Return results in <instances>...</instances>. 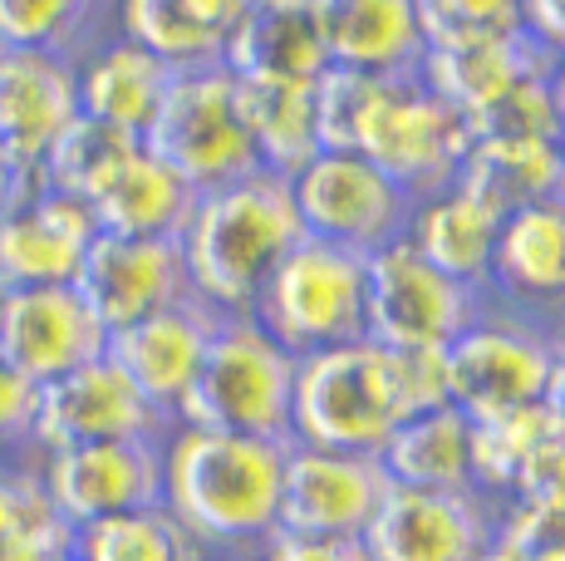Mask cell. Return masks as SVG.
<instances>
[{"instance_id": "cell-1", "label": "cell", "mask_w": 565, "mask_h": 561, "mask_svg": "<svg viewBox=\"0 0 565 561\" xmlns=\"http://www.w3.org/2000/svg\"><path fill=\"white\" fill-rule=\"evenodd\" d=\"M315 118H320V148H350L379 163L413 202L448 188L458 178L472 134L467 118L443 104L428 84L413 74H360L324 70L315 80Z\"/></svg>"}, {"instance_id": "cell-2", "label": "cell", "mask_w": 565, "mask_h": 561, "mask_svg": "<svg viewBox=\"0 0 565 561\" xmlns=\"http://www.w3.org/2000/svg\"><path fill=\"white\" fill-rule=\"evenodd\" d=\"M280 438L172 424L162 434V507L206 557H256L280 527Z\"/></svg>"}, {"instance_id": "cell-3", "label": "cell", "mask_w": 565, "mask_h": 561, "mask_svg": "<svg viewBox=\"0 0 565 561\" xmlns=\"http://www.w3.org/2000/svg\"><path fill=\"white\" fill-rule=\"evenodd\" d=\"M433 404H448L438 354H398L374 340H344L300 354L290 444L379 458L394 428Z\"/></svg>"}, {"instance_id": "cell-4", "label": "cell", "mask_w": 565, "mask_h": 561, "mask_svg": "<svg viewBox=\"0 0 565 561\" xmlns=\"http://www.w3.org/2000/svg\"><path fill=\"white\" fill-rule=\"evenodd\" d=\"M300 242L306 226L290 198V178L270 168L198 192L192 218L178 236L192 296L216 316H252L260 286Z\"/></svg>"}, {"instance_id": "cell-5", "label": "cell", "mask_w": 565, "mask_h": 561, "mask_svg": "<svg viewBox=\"0 0 565 561\" xmlns=\"http://www.w3.org/2000/svg\"><path fill=\"white\" fill-rule=\"evenodd\" d=\"M296 370L300 360L276 345L252 316H222L198 384L182 399L172 424L222 428L290 444V409H296Z\"/></svg>"}, {"instance_id": "cell-6", "label": "cell", "mask_w": 565, "mask_h": 561, "mask_svg": "<svg viewBox=\"0 0 565 561\" xmlns=\"http://www.w3.org/2000/svg\"><path fill=\"white\" fill-rule=\"evenodd\" d=\"M561 350L565 340L551 326L487 300L482 316L438 354L443 399L462 409L472 424H492V419L536 409L546 404Z\"/></svg>"}, {"instance_id": "cell-7", "label": "cell", "mask_w": 565, "mask_h": 561, "mask_svg": "<svg viewBox=\"0 0 565 561\" xmlns=\"http://www.w3.org/2000/svg\"><path fill=\"white\" fill-rule=\"evenodd\" d=\"M487 310V296L398 242L364 256V340L398 354H443Z\"/></svg>"}, {"instance_id": "cell-8", "label": "cell", "mask_w": 565, "mask_h": 561, "mask_svg": "<svg viewBox=\"0 0 565 561\" xmlns=\"http://www.w3.org/2000/svg\"><path fill=\"white\" fill-rule=\"evenodd\" d=\"M252 320L296 360L364 340V256L306 236L260 286Z\"/></svg>"}, {"instance_id": "cell-9", "label": "cell", "mask_w": 565, "mask_h": 561, "mask_svg": "<svg viewBox=\"0 0 565 561\" xmlns=\"http://www.w3.org/2000/svg\"><path fill=\"white\" fill-rule=\"evenodd\" d=\"M143 144L198 192L226 188L260 168L242 109H236V74L222 60L172 74L168 99Z\"/></svg>"}, {"instance_id": "cell-10", "label": "cell", "mask_w": 565, "mask_h": 561, "mask_svg": "<svg viewBox=\"0 0 565 561\" xmlns=\"http://www.w3.org/2000/svg\"><path fill=\"white\" fill-rule=\"evenodd\" d=\"M290 198L306 236L360 256L398 242L413 218V192L350 148H320L306 168L290 172Z\"/></svg>"}, {"instance_id": "cell-11", "label": "cell", "mask_w": 565, "mask_h": 561, "mask_svg": "<svg viewBox=\"0 0 565 561\" xmlns=\"http://www.w3.org/2000/svg\"><path fill=\"white\" fill-rule=\"evenodd\" d=\"M168 428H172V419H162L134 390V380L108 354H99V360H89L84 370L64 374V380L40 384L25 453L30 458H45V453L108 444V438H162Z\"/></svg>"}, {"instance_id": "cell-12", "label": "cell", "mask_w": 565, "mask_h": 561, "mask_svg": "<svg viewBox=\"0 0 565 561\" xmlns=\"http://www.w3.org/2000/svg\"><path fill=\"white\" fill-rule=\"evenodd\" d=\"M360 542L369 561H477L497 542V512L482 493L388 483Z\"/></svg>"}, {"instance_id": "cell-13", "label": "cell", "mask_w": 565, "mask_h": 561, "mask_svg": "<svg viewBox=\"0 0 565 561\" xmlns=\"http://www.w3.org/2000/svg\"><path fill=\"white\" fill-rule=\"evenodd\" d=\"M50 502L70 527L162 502V438H108L35 458Z\"/></svg>"}, {"instance_id": "cell-14", "label": "cell", "mask_w": 565, "mask_h": 561, "mask_svg": "<svg viewBox=\"0 0 565 561\" xmlns=\"http://www.w3.org/2000/svg\"><path fill=\"white\" fill-rule=\"evenodd\" d=\"M104 345L108 330L89 310V300L74 290V280H64V286H25L0 296V354L35 390L99 360Z\"/></svg>"}, {"instance_id": "cell-15", "label": "cell", "mask_w": 565, "mask_h": 561, "mask_svg": "<svg viewBox=\"0 0 565 561\" xmlns=\"http://www.w3.org/2000/svg\"><path fill=\"white\" fill-rule=\"evenodd\" d=\"M74 290L89 300V310L99 316L108 336L192 296L178 242L114 232H99L89 242L79 272H74Z\"/></svg>"}, {"instance_id": "cell-16", "label": "cell", "mask_w": 565, "mask_h": 561, "mask_svg": "<svg viewBox=\"0 0 565 561\" xmlns=\"http://www.w3.org/2000/svg\"><path fill=\"white\" fill-rule=\"evenodd\" d=\"M388 478L379 458L290 444L280 478V532L300 537H364Z\"/></svg>"}, {"instance_id": "cell-17", "label": "cell", "mask_w": 565, "mask_h": 561, "mask_svg": "<svg viewBox=\"0 0 565 561\" xmlns=\"http://www.w3.org/2000/svg\"><path fill=\"white\" fill-rule=\"evenodd\" d=\"M487 300L541 320L565 340V192L502 218Z\"/></svg>"}, {"instance_id": "cell-18", "label": "cell", "mask_w": 565, "mask_h": 561, "mask_svg": "<svg viewBox=\"0 0 565 561\" xmlns=\"http://www.w3.org/2000/svg\"><path fill=\"white\" fill-rule=\"evenodd\" d=\"M99 236L89 202L30 182L0 208V296L25 286H64Z\"/></svg>"}, {"instance_id": "cell-19", "label": "cell", "mask_w": 565, "mask_h": 561, "mask_svg": "<svg viewBox=\"0 0 565 561\" xmlns=\"http://www.w3.org/2000/svg\"><path fill=\"white\" fill-rule=\"evenodd\" d=\"M216 326H222V316H216L212 306H202L198 296H188V300H178V306L153 310V316L114 330L104 354L134 380V390L143 394L162 419H178L182 399L198 384V370L206 360V345H212Z\"/></svg>"}, {"instance_id": "cell-20", "label": "cell", "mask_w": 565, "mask_h": 561, "mask_svg": "<svg viewBox=\"0 0 565 561\" xmlns=\"http://www.w3.org/2000/svg\"><path fill=\"white\" fill-rule=\"evenodd\" d=\"M79 118V80L74 60L45 50H6L0 55V148L35 182L54 138Z\"/></svg>"}, {"instance_id": "cell-21", "label": "cell", "mask_w": 565, "mask_h": 561, "mask_svg": "<svg viewBox=\"0 0 565 561\" xmlns=\"http://www.w3.org/2000/svg\"><path fill=\"white\" fill-rule=\"evenodd\" d=\"M556 50H546L531 30H507V35H462V40H433L423 50L418 80L452 104L462 118L482 114L507 89L526 80L556 74Z\"/></svg>"}, {"instance_id": "cell-22", "label": "cell", "mask_w": 565, "mask_h": 561, "mask_svg": "<svg viewBox=\"0 0 565 561\" xmlns=\"http://www.w3.org/2000/svg\"><path fill=\"white\" fill-rule=\"evenodd\" d=\"M330 70L360 74H413L428 35L413 0H315Z\"/></svg>"}, {"instance_id": "cell-23", "label": "cell", "mask_w": 565, "mask_h": 561, "mask_svg": "<svg viewBox=\"0 0 565 561\" xmlns=\"http://www.w3.org/2000/svg\"><path fill=\"white\" fill-rule=\"evenodd\" d=\"M222 64L236 80L315 84L330 70L315 0H256L222 40Z\"/></svg>"}, {"instance_id": "cell-24", "label": "cell", "mask_w": 565, "mask_h": 561, "mask_svg": "<svg viewBox=\"0 0 565 561\" xmlns=\"http://www.w3.org/2000/svg\"><path fill=\"white\" fill-rule=\"evenodd\" d=\"M497 232H502V212L452 178L448 188H438V192L413 202L404 242L418 256H428L438 272H448L452 280H462V286H472L487 296Z\"/></svg>"}, {"instance_id": "cell-25", "label": "cell", "mask_w": 565, "mask_h": 561, "mask_svg": "<svg viewBox=\"0 0 565 561\" xmlns=\"http://www.w3.org/2000/svg\"><path fill=\"white\" fill-rule=\"evenodd\" d=\"M172 64H162L158 55L138 50L124 35H104L94 50H84L74 60V80H79V114L99 118L108 128L143 138L153 128V118L168 99L172 84Z\"/></svg>"}, {"instance_id": "cell-26", "label": "cell", "mask_w": 565, "mask_h": 561, "mask_svg": "<svg viewBox=\"0 0 565 561\" xmlns=\"http://www.w3.org/2000/svg\"><path fill=\"white\" fill-rule=\"evenodd\" d=\"M192 202H198V188H188L148 144H138L89 198V212L99 222V232L178 242L192 218Z\"/></svg>"}, {"instance_id": "cell-27", "label": "cell", "mask_w": 565, "mask_h": 561, "mask_svg": "<svg viewBox=\"0 0 565 561\" xmlns=\"http://www.w3.org/2000/svg\"><path fill=\"white\" fill-rule=\"evenodd\" d=\"M379 468L388 483H408V488L477 493V424L452 404L423 409L379 448Z\"/></svg>"}, {"instance_id": "cell-28", "label": "cell", "mask_w": 565, "mask_h": 561, "mask_svg": "<svg viewBox=\"0 0 565 561\" xmlns=\"http://www.w3.org/2000/svg\"><path fill=\"white\" fill-rule=\"evenodd\" d=\"M236 109L252 138L260 168L300 172L320 154V118H315V84L290 80H236Z\"/></svg>"}, {"instance_id": "cell-29", "label": "cell", "mask_w": 565, "mask_h": 561, "mask_svg": "<svg viewBox=\"0 0 565 561\" xmlns=\"http://www.w3.org/2000/svg\"><path fill=\"white\" fill-rule=\"evenodd\" d=\"M458 182L507 218L541 198H561L565 158L556 144H472L458 168Z\"/></svg>"}, {"instance_id": "cell-30", "label": "cell", "mask_w": 565, "mask_h": 561, "mask_svg": "<svg viewBox=\"0 0 565 561\" xmlns=\"http://www.w3.org/2000/svg\"><path fill=\"white\" fill-rule=\"evenodd\" d=\"M74 527L50 502L30 453L0 458V561H64Z\"/></svg>"}, {"instance_id": "cell-31", "label": "cell", "mask_w": 565, "mask_h": 561, "mask_svg": "<svg viewBox=\"0 0 565 561\" xmlns=\"http://www.w3.org/2000/svg\"><path fill=\"white\" fill-rule=\"evenodd\" d=\"M114 0H0V45L79 60L104 40Z\"/></svg>"}, {"instance_id": "cell-32", "label": "cell", "mask_w": 565, "mask_h": 561, "mask_svg": "<svg viewBox=\"0 0 565 561\" xmlns=\"http://www.w3.org/2000/svg\"><path fill=\"white\" fill-rule=\"evenodd\" d=\"M70 561H206V552L158 502V507H143V512L74 527Z\"/></svg>"}, {"instance_id": "cell-33", "label": "cell", "mask_w": 565, "mask_h": 561, "mask_svg": "<svg viewBox=\"0 0 565 561\" xmlns=\"http://www.w3.org/2000/svg\"><path fill=\"white\" fill-rule=\"evenodd\" d=\"M114 35L134 40L172 70H198L222 60V35L206 30L188 0H114Z\"/></svg>"}, {"instance_id": "cell-34", "label": "cell", "mask_w": 565, "mask_h": 561, "mask_svg": "<svg viewBox=\"0 0 565 561\" xmlns=\"http://www.w3.org/2000/svg\"><path fill=\"white\" fill-rule=\"evenodd\" d=\"M138 144H143V138H134V134H124V128H108V124H99V118L79 114L60 138H54V148L45 154V163H40L35 182L40 188L64 192V198L89 202L94 192L108 182V172L124 163Z\"/></svg>"}, {"instance_id": "cell-35", "label": "cell", "mask_w": 565, "mask_h": 561, "mask_svg": "<svg viewBox=\"0 0 565 561\" xmlns=\"http://www.w3.org/2000/svg\"><path fill=\"white\" fill-rule=\"evenodd\" d=\"M472 144H556V104H551V74L507 89L497 104L467 118Z\"/></svg>"}, {"instance_id": "cell-36", "label": "cell", "mask_w": 565, "mask_h": 561, "mask_svg": "<svg viewBox=\"0 0 565 561\" xmlns=\"http://www.w3.org/2000/svg\"><path fill=\"white\" fill-rule=\"evenodd\" d=\"M423 20V35L462 40V35H507L521 30V0H413Z\"/></svg>"}, {"instance_id": "cell-37", "label": "cell", "mask_w": 565, "mask_h": 561, "mask_svg": "<svg viewBox=\"0 0 565 561\" xmlns=\"http://www.w3.org/2000/svg\"><path fill=\"white\" fill-rule=\"evenodd\" d=\"M35 394H40L35 384L0 354V458L25 453L30 419H35Z\"/></svg>"}, {"instance_id": "cell-38", "label": "cell", "mask_w": 565, "mask_h": 561, "mask_svg": "<svg viewBox=\"0 0 565 561\" xmlns=\"http://www.w3.org/2000/svg\"><path fill=\"white\" fill-rule=\"evenodd\" d=\"M256 561H369L360 537H300V532H270L260 542Z\"/></svg>"}, {"instance_id": "cell-39", "label": "cell", "mask_w": 565, "mask_h": 561, "mask_svg": "<svg viewBox=\"0 0 565 561\" xmlns=\"http://www.w3.org/2000/svg\"><path fill=\"white\" fill-rule=\"evenodd\" d=\"M521 30L541 40L546 50H556L561 60V45H565V0H521Z\"/></svg>"}, {"instance_id": "cell-40", "label": "cell", "mask_w": 565, "mask_h": 561, "mask_svg": "<svg viewBox=\"0 0 565 561\" xmlns=\"http://www.w3.org/2000/svg\"><path fill=\"white\" fill-rule=\"evenodd\" d=\"M252 6H256V0H188V10H192V15H198L206 30H216V35H222V40L232 35V30H236V20H242Z\"/></svg>"}, {"instance_id": "cell-41", "label": "cell", "mask_w": 565, "mask_h": 561, "mask_svg": "<svg viewBox=\"0 0 565 561\" xmlns=\"http://www.w3.org/2000/svg\"><path fill=\"white\" fill-rule=\"evenodd\" d=\"M551 104H556V148L565 158V60L556 64V74H551Z\"/></svg>"}, {"instance_id": "cell-42", "label": "cell", "mask_w": 565, "mask_h": 561, "mask_svg": "<svg viewBox=\"0 0 565 561\" xmlns=\"http://www.w3.org/2000/svg\"><path fill=\"white\" fill-rule=\"evenodd\" d=\"M30 188V178H20V168L6 158V148H0V208H6L10 198H20V192Z\"/></svg>"}, {"instance_id": "cell-43", "label": "cell", "mask_w": 565, "mask_h": 561, "mask_svg": "<svg viewBox=\"0 0 565 561\" xmlns=\"http://www.w3.org/2000/svg\"><path fill=\"white\" fill-rule=\"evenodd\" d=\"M546 409H551V414H556V424L565 428V350H561V360H556V374H551Z\"/></svg>"}, {"instance_id": "cell-44", "label": "cell", "mask_w": 565, "mask_h": 561, "mask_svg": "<svg viewBox=\"0 0 565 561\" xmlns=\"http://www.w3.org/2000/svg\"><path fill=\"white\" fill-rule=\"evenodd\" d=\"M477 561H531V557H521V552H516V547H507V542H502V537H497V542H492V547H487V552H482V557H477Z\"/></svg>"}, {"instance_id": "cell-45", "label": "cell", "mask_w": 565, "mask_h": 561, "mask_svg": "<svg viewBox=\"0 0 565 561\" xmlns=\"http://www.w3.org/2000/svg\"><path fill=\"white\" fill-rule=\"evenodd\" d=\"M206 561H256V557H206Z\"/></svg>"}, {"instance_id": "cell-46", "label": "cell", "mask_w": 565, "mask_h": 561, "mask_svg": "<svg viewBox=\"0 0 565 561\" xmlns=\"http://www.w3.org/2000/svg\"><path fill=\"white\" fill-rule=\"evenodd\" d=\"M561 60H565V45H561Z\"/></svg>"}, {"instance_id": "cell-47", "label": "cell", "mask_w": 565, "mask_h": 561, "mask_svg": "<svg viewBox=\"0 0 565 561\" xmlns=\"http://www.w3.org/2000/svg\"><path fill=\"white\" fill-rule=\"evenodd\" d=\"M0 55H6V45H0Z\"/></svg>"}]
</instances>
